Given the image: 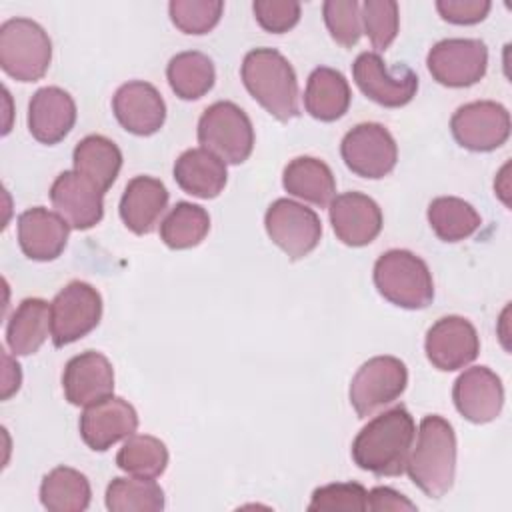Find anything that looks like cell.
<instances>
[{"label": "cell", "mask_w": 512, "mask_h": 512, "mask_svg": "<svg viewBox=\"0 0 512 512\" xmlns=\"http://www.w3.org/2000/svg\"><path fill=\"white\" fill-rule=\"evenodd\" d=\"M414 438V418L400 404L368 420L352 440L350 454L358 468L374 476H400L406 472Z\"/></svg>", "instance_id": "cell-1"}, {"label": "cell", "mask_w": 512, "mask_h": 512, "mask_svg": "<svg viewBox=\"0 0 512 512\" xmlns=\"http://www.w3.org/2000/svg\"><path fill=\"white\" fill-rule=\"evenodd\" d=\"M406 472L430 498H442L452 488L456 474V434L446 418L438 414L422 418Z\"/></svg>", "instance_id": "cell-2"}, {"label": "cell", "mask_w": 512, "mask_h": 512, "mask_svg": "<svg viewBox=\"0 0 512 512\" xmlns=\"http://www.w3.org/2000/svg\"><path fill=\"white\" fill-rule=\"evenodd\" d=\"M240 76L250 96L276 120L288 122L300 114L296 72L276 48L250 50L242 60Z\"/></svg>", "instance_id": "cell-3"}, {"label": "cell", "mask_w": 512, "mask_h": 512, "mask_svg": "<svg viewBox=\"0 0 512 512\" xmlns=\"http://www.w3.org/2000/svg\"><path fill=\"white\" fill-rule=\"evenodd\" d=\"M374 286L390 304L420 310L434 300V280L428 264L410 250L394 248L374 264Z\"/></svg>", "instance_id": "cell-4"}, {"label": "cell", "mask_w": 512, "mask_h": 512, "mask_svg": "<svg viewBox=\"0 0 512 512\" xmlns=\"http://www.w3.org/2000/svg\"><path fill=\"white\" fill-rule=\"evenodd\" d=\"M52 60L48 32L30 18H10L0 26V66L18 82L40 80Z\"/></svg>", "instance_id": "cell-5"}, {"label": "cell", "mask_w": 512, "mask_h": 512, "mask_svg": "<svg viewBox=\"0 0 512 512\" xmlns=\"http://www.w3.org/2000/svg\"><path fill=\"white\" fill-rule=\"evenodd\" d=\"M198 142L226 164H242L254 148V126L238 104L220 100L202 112Z\"/></svg>", "instance_id": "cell-6"}, {"label": "cell", "mask_w": 512, "mask_h": 512, "mask_svg": "<svg viewBox=\"0 0 512 512\" xmlns=\"http://www.w3.org/2000/svg\"><path fill=\"white\" fill-rule=\"evenodd\" d=\"M102 318L100 292L82 280L66 284L50 302V334L56 348L92 332Z\"/></svg>", "instance_id": "cell-7"}, {"label": "cell", "mask_w": 512, "mask_h": 512, "mask_svg": "<svg viewBox=\"0 0 512 512\" xmlns=\"http://www.w3.org/2000/svg\"><path fill=\"white\" fill-rule=\"evenodd\" d=\"M408 384L406 364L396 356H374L364 362L350 382V404L358 418H368L376 410L402 396Z\"/></svg>", "instance_id": "cell-8"}, {"label": "cell", "mask_w": 512, "mask_h": 512, "mask_svg": "<svg viewBox=\"0 0 512 512\" xmlns=\"http://www.w3.org/2000/svg\"><path fill=\"white\" fill-rule=\"evenodd\" d=\"M264 228L270 240L290 260L308 256L322 238V222L318 214L290 198H278L268 206Z\"/></svg>", "instance_id": "cell-9"}, {"label": "cell", "mask_w": 512, "mask_h": 512, "mask_svg": "<svg viewBox=\"0 0 512 512\" xmlns=\"http://www.w3.org/2000/svg\"><path fill=\"white\" fill-rule=\"evenodd\" d=\"M340 154L348 170L368 180L388 176L398 162L396 140L378 122H362L348 130L342 138Z\"/></svg>", "instance_id": "cell-10"}, {"label": "cell", "mask_w": 512, "mask_h": 512, "mask_svg": "<svg viewBox=\"0 0 512 512\" xmlns=\"http://www.w3.org/2000/svg\"><path fill=\"white\" fill-rule=\"evenodd\" d=\"M426 66L438 84L466 88L484 78L488 48L478 38H446L430 48Z\"/></svg>", "instance_id": "cell-11"}, {"label": "cell", "mask_w": 512, "mask_h": 512, "mask_svg": "<svg viewBox=\"0 0 512 512\" xmlns=\"http://www.w3.org/2000/svg\"><path fill=\"white\" fill-rule=\"evenodd\" d=\"M356 86L372 102L384 108H402L418 92V76L406 64L388 68L380 54L362 52L352 64Z\"/></svg>", "instance_id": "cell-12"}, {"label": "cell", "mask_w": 512, "mask_h": 512, "mask_svg": "<svg viewBox=\"0 0 512 512\" xmlns=\"http://www.w3.org/2000/svg\"><path fill=\"white\" fill-rule=\"evenodd\" d=\"M450 132L466 150L492 152L510 136V112L494 100L468 102L452 114Z\"/></svg>", "instance_id": "cell-13"}, {"label": "cell", "mask_w": 512, "mask_h": 512, "mask_svg": "<svg viewBox=\"0 0 512 512\" xmlns=\"http://www.w3.org/2000/svg\"><path fill=\"white\" fill-rule=\"evenodd\" d=\"M424 350L434 368L454 372L478 358L480 338L470 320L462 316H442L428 328Z\"/></svg>", "instance_id": "cell-14"}, {"label": "cell", "mask_w": 512, "mask_h": 512, "mask_svg": "<svg viewBox=\"0 0 512 512\" xmlns=\"http://www.w3.org/2000/svg\"><path fill=\"white\" fill-rule=\"evenodd\" d=\"M78 428L84 444L90 450L104 452L136 432L138 414L128 400L106 396L84 408Z\"/></svg>", "instance_id": "cell-15"}, {"label": "cell", "mask_w": 512, "mask_h": 512, "mask_svg": "<svg viewBox=\"0 0 512 512\" xmlns=\"http://www.w3.org/2000/svg\"><path fill=\"white\" fill-rule=\"evenodd\" d=\"M54 210L74 230H90L104 216V192L76 170H64L50 186Z\"/></svg>", "instance_id": "cell-16"}, {"label": "cell", "mask_w": 512, "mask_h": 512, "mask_svg": "<svg viewBox=\"0 0 512 512\" xmlns=\"http://www.w3.org/2000/svg\"><path fill=\"white\" fill-rule=\"evenodd\" d=\"M328 216L336 238L352 248L376 240L382 230V210L374 198L362 192H344L328 204Z\"/></svg>", "instance_id": "cell-17"}, {"label": "cell", "mask_w": 512, "mask_h": 512, "mask_svg": "<svg viewBox=\"0 0 512 512\" xmlns=\"http://www.w3.org/2000/svg\"><path fill=\"white\" fill-rule=\"evenodd\" d=\"M112 112L120 126L136 136L156 134L166 120V104L162 94L144 80L122 84L112 98Z\"/></svg>", "instance_id": "cell-18"}, {"label": "cell", "mask_w": 512, "mask_h": 512, "mask_svg": "<svg viewBox=\"0 0 512 512\" xmlns=\"http://www.w3.org/2000/svg\"><path fill=\"white\" fill-rule=\"evenodd\" d=\"M452 400L466 420L486 424L492 422L504 406V386L500 376L488 366H472L456 378Z\"/></svg>", "instance_id": "cell-19"}, {"label": "cell", "mask_w": 512, "mask_h": 512, "mask_svg": "<svg viewBox=\"0 0 512 512\" xmlns=\"http://www.w3.org/2000/svg\"><path fill=\"white\" fill-rule=\"evenodd\" d=\"M64 396L72 406H90L114 392V368L110 360L96 352L86 350L72 356L62 372Z\"/></svg>", "instance_id": "cell-20"}, {"label": "cell", "mask_w": 512, "mask_h": 512, "mask_svg": "<svg viewBox=\"0 0 512 512\" xmlns=\"http://www.w3.org/2000/svg\"><path fill=\"white\" fill-rule=\"evenodd\" d=\"M68 234V222L44 206L28 208L18 216V244L30 260H56L68 244Z\"/></svg>", "instance_id": "cell-21"}, {"label": "cell", "mask_w": 512, "mask_h": 512, "mask_svg": "<svg viewBox=\"0 0 512 512\" xmlns=\"http://www.w3.org/2000/svg\"><path fill=\"white\" fill-rule=\"evenodd\" d=\"M76 122L74 98L58 88L44 86L28 102V130L42 144H58L68 136Z\"/></svg>", "instance_id": "cell-22"}, {"label": "cell", "mask_w": 512, "mask_h": 512, "mask_svg": "<svg viewBox=\"0 0 512 512\" xmlns=\"http://www.w3.org/2000/svg\"><path fill=\"white\" fill-rule=\"evenodd\" d=\"M168 190L162 180L152 176H134L120 198V218L128 230L138 236L150 234L168 206Z\"/></svg>", "instance_id": "cell-23"}, {"label": "cell", "mask_w": 512, "mask_h": 512, "mask_svg": "<svg viewBox=\"0 0 512 512\" xmlns=\"http://www.w3.org/2000/svg\"><path fill=\"white\" fill-rule=\"evenodd\" d=\"M174 180L190 196L216 198L228 180L226 162L204 148H190L176 158Z\"/></svg>", "instance_id": "cell-24"}, {"label": "cell", "mask_w": 512, "mask_h": 512, "mask_svg": "<svg viewBox=\"0 0 512 512\" xmlns=\"http://www.w3.org/2000/svg\"><path fill=\"white\" fill-rule=\"evenodd\" d=\"M352 92L340 70L318 66L312 70L304 90L306 112L320 122H334L350 108Z\"/></svg>", "instance_id": "cell-25"}, {"label": "cell", "mask_w": 512, "mask_h": 512, "mask_svg": "<svg viewBox=\"0 0 512 512\" xmlns=\"http://www.w3.org/2000/svg\"><path fill=\"white\" fill-rule=\"evenodd\" d=\"M282 186L288 194L314 206H328L336 194V178L330 166L312 156L290 160L282 172Z\"/></svg>", "instance_id": "cell-26"}, {"label": "cell", "mask_w": 512, "mask_h": 512, "mask_svg": "<svg viewBox=\"0 0 512 512\" xmlns=\"http://www.w3.org/2000/svg\"><path fill=\"white\" fill-rule=\"evenodd\" d=\"M50 332V304L42 298H24L6 324V344L14 356H30Z\"/></svg>", "instance_id": "cell-27"}, {"label": "cell", "mask_w": 512, "mask_h": 512, "mask_svg": "<svg viewBox=\"0 0 512 512\" xmlns=\"http://www.w3.org/2000/svg\"><path fill=\"white\" fill-rule=\"evenodd\" d=\"M74 170L88 178L96 188L106 192L118 178L122 168L120 148L102 134L82 138L72 152Z\"/></svg>", "instance_id": "cell-28"}, {"label": "cell", "mask_w": 512, "mask_h": 512, "mask_svg": "<svg viewBox=\"0 0 512 512\" xmlns=\"http://www.w3.org/2000/svg\"><path fill=\"white\" fill-rule=\"evenodd\" d=\"M90 500V482L76 468L56 466L42 478L40 502L48 512H82Z\"/></svg>", "instance_id": "cell-29"}, {"label": "cell", "mask_w": 512, "mask_h": 512, "mask_svg": "<svg viewBox=\"0 0 512 512\" xmlns=\"http://www.w3.org/2000/svg\"><path fill=\"white\" fill-rule=\"evenodd\" d=\"M166 78L178 98L198 100L212 90L216 70L204 52L186 50L170 58L166 66Z\"/></svg>", "instance_id": "cell-30"}, {"label": "cell", "mask_w": 512, "mask_h": 512, "mask_svg": "<svg viewBox=\"0 0 512 512\" xmlns=\"http://www.w3.org/2000/svg\"><path fill=\"white\" fill-rule=\"evenodd\" d=\"M428 224L442 242L470 238L482 224L476 208L458 196H438L428 204Z\"/></svg>", "instance_id": "cell-31"}, {"label": "cell", "mask_w": 512, "mask_h": 512, "mask_svg": "<svg viewBox=\"0 0 512 512\" xmlns=\"http://www.w3.org/2000/svg\"><path fill=\"white\" fill-rule=\"evenodd\" d=\"M164 504V490L154 478L118 476L106 488V508L110 512H160Z\"/></svg>", "instance_id": "cell-32"}, {"label": "cell", "mask_w": 512, "mask_h": 512, "mask_svg": "<svg viewBox=\"0 0 512 512\" xmlns=\"http://www.w3.org/2000/svg\"><path fill=\"white\" fill-rule=\"evenodd\" d=\"M210 230L208 212L192 202H176V206L160 222V238L172 250H188L198 246Z\"/></svg>", "instance_id": "cell-33"}, {"label": "cell", "mask_w": 512, "mask_h": 512, "mask_svg": "<svg viewBox=\"0 0 512 512\" xmlns=\"http://www.w3.org/2000/svg\"><path fill=\"white\" fill-rule=\"evenodd\" d=\"M116 466L130 476L158 478L168 466V448L156 436L132 434L118 450Z\"/></svg>", "instance_id": "cell-34"}, {"label": "cell", "mask_w": 512, "mask_h": 512, "mask_svg": "<svg viewBox=\"0 0 512 512\" xmlns=\"http://www.w3.org/2000/svg\"><path fill=\"white\" fill-rule=\"evenodd\" d=\"M362 30L366 32L372 48L378 52L386 50L398 36L400 16L398 2L394 0H366L360 6Z\"/></svg>", "instance_id": "cell-35"}, {"label": "cell", "mask_w": 512, "mask_h": 512, "mask_svg": "<svg viewBox=\"0 0 512 512\" xmlns=\"http://www.w3.org/2000/svg\"><path fill=\"white\" fill-rule=\"evenodd\" d=\"M172 24L184 34H206L222 18V0H172L168 4Z\"/></svg>", "instance_id": "cell-36"}, {"label": "cell", "mask_w": 512, "mask_h": 512, "mask_svg": "<svg viewBox=\"0 0 512 512\" xmlns=\"http://www.w3.org/2000/svg\"><path fill=\"white\" fill-rule=\"evenodd\" d=\"M322 16L334 42L344 48L358 44L362 36V16L356 0H326L322 4Z\"/></svg>", "instance_id": "cell-37"}, {"label": "cell", "mask_w": 512, "mask_h": 512, "mask_svg": "<svg viewBox=\"0 0 512 512\" xmlns=\"http://www.w3.org/2000/svg\"><path fill=\"white\" fill-rule=\"evenodd\" d=\"M368 508V490L358 482H334L312 492L308 510L362 512Z\"/></svg>", "instance_id": "cell-38"}, {"label": "cell", "mask_w": 512, "mask_h": 512, "mask_svg": "<svg viewBox=\"0 0 512 512\" xmlns=\"http://www.w3.org/2000/svg\"><path fill=\"white\" fill-rule=\"evenodd\" d=\"M252 10L256 22L272 34L288 32L300 20V4L294 0H256Z\"/></svg>", "instance_id": "cell-39"}, {"label": "cell", "mask_w": 512, "mask_h": 512, "mask_svg": "<svg viewBox=\"0 0 512 512\" xmlns=\"http://www.w3.org/2000/svg\"><path fill=\"white\" fill-rule=\"evenodd\" d=\"M492 4L488 0H438L436 10L438 14L450 22V24H460V26H470L482 22Z\"/></svg>", "instance_id": "cell-40"}, {"label": "cell", "mask_w": 512, "mask_h": 512, "mask_svg": "<svg viewBox=\"0 0 512 512\" xmlns=\"http://www.w3.org/2000/svg\"><path fill=\"white\" fill-rule=\"evenodd\" d=\"M372 512H386V510H400V512H414L416 504L410 502L404 494L396 492L388 486H376L368 492V508Z\"/></svg>", "instance_id": "cell-41"}]
</instances>
